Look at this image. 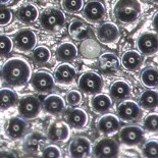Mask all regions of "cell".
I'll use <instances>...</instances> for the list:
<instances>
[{
  "label": "cell",
  "mask_w": 158,
  "mask_h": 158,
  "mask_svg": "<svg viewBox=\"0 0 158 158\" xmlns=\"http://www.w3.org/2000/svg\"><path fill=\"white\" fill-rule=\"evenodd\" d=\"M82 94L78 90H70L66 94V102L69 106H78L82 103Z\"/></svg>",
  "instance_id": "74e56055"
},
{
  "label": "cell",
  "mask_w": 158,
  "mask_h": 158,
  "mask_svg": "<svg viewBox=\"0 0 158 158\" xmlns=\"http://www.w3.org/2000/svg\"><path fill=\"white\" fill-rule=\"evenodd\" d=\"M119 141L127 146H137L145 139V134L142 127L138 126L123 127L119 132Z\"/></svg>",
  "instance_id": "7c38bea8"
},
{
  "label": "cell",
  "mask_w": 158,
  "mask_h": 158,
  "mask_svg": "<svg viewBox=\"0 0 158 158\" xmlns=\"http://www.w3.org/2000/svg\"><path fill=\"white\" fill-rule=\"evenodd\" d=\"M92 145L88 138L77 136L70 141L69 146V154L73 158H82L91 155Z\"/></svg>",
  "instance_id": "4fadbf2b"
},
{
  "label": "cell",
  "mask_w": 158,
  "mask_h": 158,
  "mask_svg": "<svg viewBox=\"0 0 158 158\" xmlns=\"http://www.w3.org/2000/svg\"><path fill=\"white\" fill-rule=\"evenodd\" d=\"M13 49V42L7 35H0V56H6L10 54Z\"/></svg>",
  "instance_id": "836d02e7"
},
{
  "label": "cell",
  "mask_w": 158,
  "mask_h": 158,
  "mask_svg": "<svg viewBox=\"0 0 158 158\" xmlns=\"http://www.w3.org/2000/svg\"><path fill=\"white\" fill-rule=\"evenodd\" d=\"M62 6L69 13H78L82 10L84 0H62Z\"/></svg>",
  "instance_id": "e575fe53"
},
{
  "label": "cell",
  "mask_w": 158,
  "mask_h": 158,
  "mask_svg": "<svg viewBox=\"0 0 158 158\" xmlns=\"http://www.w3.org/2000/svg\"><path fill=\"white\" fill-rule=\"evenodd\" d=\"M143 61L142 54L136 50H129L126 51L120 59V64L126 70L129 72H135L140 68Z\"/></svg>",
  "instance_id": "d4e9b609"
},
{
  "label": "cell",
  "mask_w": 158,
  "mask_h": 158,
  "mask_svg": "<svg viewBox=\"0 0 158 158\" xmlns=\"http://www.w3.org/2000/svg\"><path fill=\"white\" fill-rule=\"evenodd\" d=\"M158 102V96L157 92L155 90H147L140 95L139 98V104L140 107L145 110H152L156 109Z\"/></svg>",
  "instance_id": "4dcf8cb0"
},
{
  "label": "cell",
  "mask_w": 158,
  "mask_h": 158,
  "mask_svg": "<svg viewBox=\"0 0 158 158\" xmlns=\"http://www.w3.org/2000/svg\"><path fill=\"white\" fill-rule=\"evenodd\" d=\"M90 27L84 21L75 19L69 26V34L75 40H84L89 36Z\"/></svg>",
  "instance_id": "83f0119b"
},
{
  "label": "cell",
  "mask_w": 158,
  "mask_h": 158,
  "mask_svg": "<svg viewBox=\"0 0 158 158\" xmlns=\"http://www.w3.org/2000/svg\"><path fill=\"white\" fill-rule=\"evenodd\" d=\"M116 116L123 122H137L142 117V108L133 100L124 99L117 105Z\"/></svg>",
  "instance_id": "8992f818"
},
{
  "label": "cell",
  "mask_w": 158,
  "mask_h": 158,
  "mask_svg": "<svg viewBox=\"0 0 158 158\" xmlns=\"http://www.w3.org/2000/svg\"><path fill=\"white\" fill-rule=\"evenodd\" d=\"M90 106L94 112L105 113L112 107V99L107 94L97 93L94 94L90 100Z\"/></svg>",
  "instance_id": "603a6c76"
},
{
  "label": "cell",
  "mask_w": 158,
  "mask_h": 158,
  "mask_svg": "<svg viewBox=\"0 0 158 158\" xmlns=\"http://www.w3.org/2000/svg\"><path fill=\"white\" fill-rule=\"evenodd\" d=\"M97 39L103 44H114L120 38L119 29L115 23L106 22L101 23L96 30Z\"/></svg>",
  "instance_id": "8fae6325"
},
{
  "label": "cell",
  "mask_w": 158,
  "mask_h": 158,
  "mask_svg": "<svg viewBox=\"0 0 158 158\" xmlns=\"http://www.w3.org/2000/svg\"><path fill=\"white\" fill-rule=\"evenodd\" d=\"M32 58L36 64H46L51 59V51L47 46H37L32 50Z\"/></svg>",
  "instance_id": "d6a6232c"
},
{
  "label": "cell",
  "mask_w": 158,
  "mask_h": 158,
  "mask_svg": "<svg viewBox=\"0 0 158 158\" xmlns=\"http://www.w3.org/2000/svg\"><path fill=\"white\" fill-rule=\"evenodd\" d=\"M120 122L119 118L116 115L111 113L103 114L97 122V130L99 131L100 134L103 135H112L119 131Z\"/></svg>",
  "instance_id": "d6986e66"
},
{
  "label": "cell",
  "mask_w": 158,
  "mask_h": 158,
  "mask_svg": "<svg viewBox=\"0 0 158 158\" xmlns=\"http://www.w3.org/2000/svg\"><path fill=\"white\" fill-rule=\"evenodd\" d=\"M140 80L141 83L143 84V86L146 87V88L149 89L156 88L157 80H158L156 68H154V66H148V68L144 69L140 75Z\"/></svg>",
  "instance_id": "1f68e13d"
},
{
  "label": "cell",
  "mask_w": 158,
  "mask_h": 158,
  "mask_svg": "<svg viewBox=\"0 0 158 158\" xmlns=\"http://www.w3.org/2000/svg\"><path fill=\"white\" fill-rule=\"evenodd\" d=\"M61 151L56 145H48L42 149V156L44 157H61Z\"/></svg>",
  "instance_id": "ab89813d"
},
{
  "label": "cell",
  "mask_w": 158,
  "mask_h": 158,
  "mask_svg": "<svg viewBox=\"0 0 158 158\" xmlns=\"http://www.w3.org/2000/svg\"><path fill=\"white\" fill-rule=\"evenodd\" d=\"M37 36L32 30L22 29L16 33L13 38V45L19 51L28 53L36 47Z\"/></svg>",
  "instance_id": "ba28073f"
},
{
  "label": "cell",
  "mask_w": 158,
  "mask_h": 158,
  "mask_svg": "<svg viewBox=\"0 0 158 158\" xmlns=\"http://www.w3.org/2000/svg\"><path fill=\"white\" fill-rule=\"evenodd\" d=\"M80 53L86 59H95L101 54V47L95 40L86 38L80 46Z\"/></svg>",
  "instance_id": "4316f807"
},
{
  "label": "cell",
  "mask_w": 158,
  "mask_h": 158,
  "mask_svg": "<svg viewBox=\"0 0 158 158\" xmlns=\"http://www.w3.org/2000/svg\"><path fill=\"white\" fill-rule=\"evenodd\" d=\"M120 60L114 53L105 52L98 57V69L104 76H113L118 72Z\"/></svg>",
  "instance_id": "5bb4252c"
},
{
  "label": "cell",
  "mask_w": 158,
  "mask_h": 158,
  "mask_svg": "<svg viewBox=\"0 0 158 158\" xmlns=\"http://www.w3.org/2000/svg\"><path fill=\"white\" fill-rule=\"evenodd\" d=\"M65 15L58 8H47L39 15L42 29L49 32H56L65 25Z\"/></svg>",
  "instance_id": "3957f363"
},
{
  "label": "cell",
  "mask_w": 158,
  "mask_h": 158,
  "mask_svg": "<svg viewBox=\"0 0 158 158\" xmlns=\"http://www.w3.org/2000/svg\"><path fill=\"white\" fill-rule=\"evenodd\" d=\"M28 123L23 117H11L5 127V134L9 139L19 140L26 135Z\"/></svg>",
  "instance_id": "ac0fdd59"
},
{
  "label": "cell",
  "mask_w": 158,
  "mask_h": 158,
  "mask_svg": "<svg viewBox=\"0 0 158 158\" xmlns=\"http://www.w3.org/2000/svg\"><path fill=\"white\" fill-rule=\"evenodd\" d=\"M77 77V69L70 63L63 62L59 64L55 69L54 80L61 85H70Z\"/></svg>",
  "instance_id": "ffe728a7"
},
{
  "label": "cell",
  "mask_w": 158,
  "mask_h": 158,
  "mask_svg": "<svg viewBox=\"0 0 158 158\" xmlns=\"http://www.w3.org/2000/svg\"><path fill=\"white\" fill-rule=\"evenodd\" d=\"M152 2H154V3H157V0H151Z\"/></svg>",
  "instance_id": "7bdbcfd3"
},
{
  "label": "cell",
  "mask_w": 158,
  "mask_h": 158,
  "mask_svg": "<svg viewBox=\"0 0 158 158\" xmlns=\"http://www.w3.org/2000/svg\"><path fill=\"white\" fill-rule=\"evenodd\" d=\"M43 109L52 115H59L65 109V101L61 96L57 94H50L42 103Z\"/></svg>",
  "instance_id": "44dd1931"
},
{
  "label": "cell",
  "mask_w": 158,
  "mask_h": 158,
  "mask_svg": "<svg viewBox=\"0 0 158 158\" xmlns=\"http://www.w3.org/2000/svg\"><path fill=\"white\" fill-rule=\"evenodd\" d=\"M12 21V11L7 7L0 6V26L4 27Z\"/></svg>",
  "instance_id": "f35d334b"
},
{
  "label": "cell",
  "mask_w": 158,
  "mask_h": 158,
  "mask_svg": "<svg viewBox=\"0 0 158 158\" xmlns=\"http://www.w3.org/2000/svg\"><path fill=\"white\" fill-rule=\"evenodd\" d=\"M131 93H132L131 85L123 80L115 81L109 88L110 97H111V99L116 100V101H123L124 99H127Z\"/></svg>",
  "instance_id": "cb8c5ba5"
},
{
  "label": "cell",
  "mask_w": 158,
  "mask_h": 158,
  "mask_svg": "<svg viewBox=\"0 0 158 158\" xmlns=\"http://www.w3.org/2000/svg\"><path fill=\"white\" fill-rule=\"evenodd\" d=\"M19 98L15 91L9 88L0 89V110H7L18 104Z\"/></svg>",
  "instance_id": "f546056e"
},
{
  "label": "cell",
  "mask_w": 158,
  "mask_h": 158,
  "mask_svg": "<svg viewBox=\"0 0 158 158\" xmlns=\"http://www.w3.org/2000/svg\"><path fill=\"white\" fill-rule=\"evenodd\" d=\"M32 68L22 57H11L2 66V78L11 87H23L30 82Z\"/></svg>",
  "instance_id": "6da1fadb"
},
{
  "label": "cell",
  "mask_w": 158,
  "mask_h": 158,
  "mask_svg": "<svg viewBox=\"0 0 158 158\" xmlns=\"http://www.w3.org/2000/svg\"><path fill=\"white\" fill-rule=\"evenodd\" d=\"M119 145L115 140L104 138L99 140L93 149V155L99 158H112L118 156Z\"/></svg>",
  "instance_id": "30bf717a"
},
{
  "label": "cell",
  "mask_w": 158,
  "mask_h": 158,
  "mask_svg": "<svg viewBox=\"0 0 158 158\" xmlns=\"http://www.w3.org/2000/svg\"><path fill=\"white\" fill-rule=\"evenodd\" d=\"M66 123L76 130L84 129L88 123L89 116L82 108H73L66 114Z\"/></svg>",
  "instance_id": "7402d4cb"
},
{
  "label": "cell",
  "mask_w": 158,
  "mask_h": 158,
  "mask_svg": "<svg viewBox=\"0 0 158 158\" xmlns=\"http://www.w3.org/2000/svg\"><path fill=\"white\" fill-rule=\"evenodd\" d=\"M78 87L83 93L94 95L101 92L104 87V81L99 73L95 72H87L79 77Z\"/></svg>",
  "instance_id": "277c9868"
},
{
  "label": "cell",
  "mask_w": 158,
  "mask_h": 158,
  "mask_svg": "<svg viewBox=\"0 0 158 158\" xmlns=\"http://www.w3.org/2000/svg\"><path fill=\"white\" fill-rule=\"evenodd\" d=\"M32 88L40 94L52 92L55 88V80L51 73L45 70H39L31 77Z\"/></svg>",
  "instance_id": "52a82bcc"
},
{
  "label": "cell",
  "mask_w": 158,
  "mask_h": 158,
  "mask_svg": "<svg viewBox=\"0 0 158 158\" xmlns=\"http://www.w3.org/2000/svg\"><path fill=\"white\" fill-rule=\"evenodd\" d=\"M42 104L34 95H27L18 101V110L23 119H34L41 112Z\"/></svg>",
  "instance_id": "5b68a950"
},
{
  "label": "cell",
  "mask_w": 158,
  "mask_h": 158,
  "mask_svg": "<svg viewBox=\"0 0 158 158\" xmlns=\"http://www.w3.org/2000/svg\"><path fill=\"white\" fill-rule=\"evenodd\" d=\"M157 124H158V115L156 112L148 114L143 123L144 129H145L147 132H150V133H157V129H158Z\"/></svg>",
  "instance_id": "d590c367"
},
{
  "label": "cell",
  "mask_w": 158,
  "mask_h": 158,
  "mask_svg": "<svg viewBox=\"0 0 158 158\" xmlns=\"http://www.w3.org/2000/svg\"><path fill=\"white\" fill-rule=\"evenodd\" d=\"M83 16L87 22L97 23L103 21L106 16V8L105 5L101 1L92 0L86 3L82 8Z\"/></svg>",
  "instance_id": "9c48e42d"
},
{
  "label": "cell",
  "mask_w": 158,
  "mask_h": 158,
  "mask_svg": "<svg viewBox=\"0 0 158 158\" xmlns=\"http://www.w3.org/2000/svg\"><path fill=\"white\" fill-rule=\"evenodd\" d=\"M70 136L69 126L65 122L52 123L47 131V139L53 143H65Z\"/></svg>",
  "instance_id": "9a60e30c"
},
{
  "label": "cell",
  "mask_w": 158,
  "mask_h": 158,
  "mask_svg": "<svg viewBox=\"0 0 158 158\" xmlns=\"http://www.w3.org/2000/svg\"><path fill=\"white\" fill-rule=\"evenodd\" d=\"M11 0H0V5H5L7 4V3L10 2Z\"/></svg>",
  "instance_id": "b9f144b4"
},
{
  "label": "cell",
  "mask_w": 158,
  "mask_h": 158,
  "mask_svg": "<svg viewBox=\"0 0 158 158\" xmlns=\"http://www.w3.org/2000/svg\"><path fill=\"white\" fill-rule=\"evenodd\" d=\"M15 15L19 22L25 23H33L39 18V10L34 4L26 3L16 10Z\"/></svg>",
  "instance_id": "484cf974"
},
{
  "label": "cell",
  "mask_w": 158,
  "mask_h": 158,
  "mask_svg": "<svg viewBox=\"0 0 158 158\" xmlns=\"http://www.w3.org/2000/svg\"><path fill=\"white\" fill-rule=\"evenodd\" d=\"M47 141L48 139L43 133L32 132L26 137L25 142H23V150L30 154L39 153L46 146Z\"/></svg>",
  "instance_id": "e0dca14e"
},
{
  "label": "cell",
  "mask_w": 158,
  "mask_h": 158,
  "mask_svg": "<svg viewBox=\"0 0 158 158\" xmlns=\"http://www.w3.org/2000/svg\"><path fill=\"white\" fill-rule=\"evenodd\" d=\"M142 12L139 0H118L113 7V15L117 21L130 23L138 19Z\"/></svg>",
  "instance_id": "7a4b0ae2"
},
{
  "label": "cell",
  "mask_w": 158,
  "mask_h": 158,
  "mask_svg": "<svg viewBox=\"0 0 158 158\" xmlns=\"http://www.w3.org/2000/svg\"><path fill=\"white\" fill-rule=\"evenodd\" d=\"M78 48L75 44L70 42L61 43L56 49V56L61 61H70L78 56Z\"/></svg>",
  "instance_id": "f1b7e54d"
},
{
  "label": "cell",
  "mask_w": 158,
  "mask_h": 158,
  "mask_svg": "<svg viewBox=\"0 0 158 158\" xmlns=\"http://www.w3.org/2000/svg\"><path fill=\"white\" fill-rule=\"evenodd\" d=\"M12 157L16 156V154L9 150H0V157Z\"/></svg>",
  "instance_id": "60d3db41"
},
{
  "label": "cell",
  "mask_w": 158,
  "mask_h": 158,
  "mask_svg": "<svg viewBox=\"0 0 158 158\" xmlns=\"http://www.w3.org/2000/svg\"><path fill=\"white\" fill-rule=\"evenodd\" d=\"M137 47L141 54L153 55L157 52L158 37L156 33L145 32L139 36L137 40Z\"/></svg>",
  "instance_id": "2e32d148"
},
{
  "label": "cell",
  "mask_w": 158,
  "mask_h": 158,
  "mask_svg": "<svg viewBox=\"0 0 158 158\" xmlns=\"http://www.w3.org/2000/svg\"><path fill=\"white\" fill-rule=\"evenodd\" d=\"M157 141L151 140L145 143V145L143 146L142 154L143 156L148 158H156L157 157Z\"/></svg>",
  "instance_id": "8d00e7d4"
}]
</instances>
